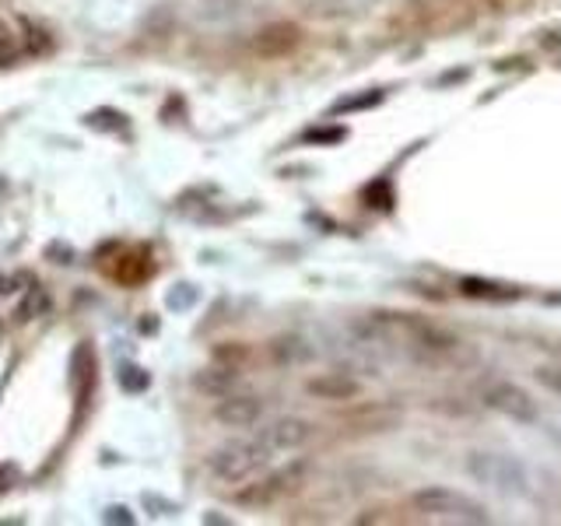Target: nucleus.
<instances>
[{
	"instance_id": "1",
	"label": "nucleus",
	"mask_w": 561,
	"mask_h": 526,
	"mask_svg": "<svg viewBox=\"0 0 561 526\" xmlns=\"http://www.w3.org/2000/svg\"><path fill=\"white\" fill-rule=\"evenodd\" d=\"M467 478L473 484H481L488 491H495V495H505V499H523L530 495V473L526 467L516 460V456L508 453H488V449H473L467 456Z\"/></svg>"
},
{
	"instance_id": "2",
	"label": "nucleus",
	"mask_w": 561,
	"mask_h": 526,
	"mask_svg": "<svg viewBox=\"0 0 561 526\" xmlns=\"http://www.w3.org/2000/svg\"><path fill=\"white\" fill-rule=\"evenodd\" d=\"M411 505L417 516L435 519V523H456V526H488L491 516L481 502H473L453 488H421L411 495Z\"/></svg>"
},
{
	"instance_id": "3",
	"label": "nucleus",
	"mask_w": 561,
	"mask_h": 526,
	"mask_svg": "<svg viewBox=\"0 0 561 526\" xmlns=\"http://www.w3.org/2000/svg\"><path fill=\"white\" fill-rule=\"evenodd\" d=\"M271 464V449L256 438H232V443L218 446L215 453H210V473L221 481V484H242L256 478V473Z\"/></svg>"
},
{
	"instance_id": "4",
	"label": "nucleus",
	"mask_w": 561,
	"mask_h": 526,
	"mask_svg": "<svg viewBox=\"0 0 561 526\" xmlns=\"http://www.w3.org/2000/svg\"><path fill=\"white\" fill-rule=\"evenodd\" d=\"M481 403L488 411H495L508 421H523V425L537 421V400L526 393L523 386L508 382V379H491L481 390Z\"/></svg>"
},
{
	"instance_id": "5",
	"label": "nucleus",
	"mask_w": 561,
	"mask_h": 526,
	"mask_svg": "<svg viewBox=\"0 0 561 526\" xmlns=\"http://www.w3.org/2000/svg\"><path fill=\"white\" fill-rule=\"evenodd\" d=\"M298 481H302V464H291L285 470H274L271 478H263L250 488L239 491V502L242 505H271L277 502L280 495H288V491L298 488Z\"/></svg>"
},
{
	"instance_id": "6",
	"label": "nucleus",
	"mask_w": 561,
	"mask_h": 526,
	"mask_svg": "<svg viewBox=\"0 0 561 526\" xmlns=\"http://www.w3.org/2000/svg\"><path fill=\"white\" fill-rule=\"evenodd\" d=\"M312 438V425L306 418H277L271 421L267 428L260 432V443L274 453H295V449H302L306 443Z\"/></svg>"
},
{
	"instance_id": "7",
	"label": "nucleus",
	"mask_w": 561,
	"mask_h": 526,
	"mask_svg": "<svg viewBox=\"0 0 561 526\" xmlns=\"http://www.w3.org/2000/svg\"><path fill=\"white\" fill-rule=\"evenodd\" d=\"M260 414H263V403L260 397H250V393H225L215 408V418L225 428H253Z\"/></svg>"
},
{
	"instance_id": "8",
	"label": "nucleus",
	"mask_w": 561,
	"mask_h": 526,
	"mask_svg": "<svg viewBox=\"0 0 561 526\" xmlns=\"http://www.w3.org/2000/svg\"><path fill=\"white\" fill-rule=\"evenodd\" d=\"M302 43V28L291 22H274L256 32V53L260 57H288V53Z\"/></svg>"
},
{
	"instance_id": "9",
	"label": "nucleus",
	"mask_w": 561,
	"mask_h": 526,
	"mask_svg": "<svg viewBox=\"0 0 561 526\" xmlns=\"http://www.w3.org/2000/svg\"><path fill=\"white\" fill-rule=\"evenodd\" d=\"M95 390V351L88 341H81L70 355V393H75L78 403H84V397Z\"/></svg>"
},
{
	"instance_id": "10",
	"label": "nucleus",
	"mask_w": 561,
	"mask_h": 526,
	"mask_svg": "<svg viewBox=\"0 0 561 526\" xmlns=\"http://www.w3.org/2000/svg\"><path fill=\"white\" fill-rule=\"evenodd\" d=\"M460 295L478 298V302H519L523 288L505 285V281H488V277H463Z\"/></svg>"
},
{
	"instance_id": "11",
	"label": "nucleus",
	"mask_w": 561,
	"mask_h": 526,
	"mask_svg": "<svg viewBox=\"0 0 561 526\" xmlns=\"http://www.w3.org/2000/svg\"><path fill=\"white\" fill-rule=\"evenodd\" d=\"M309 393L327 397V400H351V397L358 393V382L351 379V376H344V373H330L323 379H312L309 382Z\"/></svg>"
},
{
	"instance_id": "12",
	"label": "nucleus",
	"mask_w": 561,
	"mask_h": 526,
	"mask_svg": "<svg viewBox=\"0 0 561 526\" xmlns=\"http://www.w3.org/2000/svg\"><path fill=\"white\" fill-rule=\"evenodd\" d=\"M22 35L14 32V25L8 22L4 14H0V67H8V64H14L18 57H22Z\"/></svg>"
},
{
	"instance_id": "13",
	"label": "nucleus",
	"mask_w": 561,
	"mask_h": 526,
	"mask_svg": "<svg viewBox=\"0 0 561 526\" xmlns=\"http://www.w3.org/2000/svg\"><path fill=\"white\" fill-rule=\"evenodd\" d=\"M197 382L204 386V390H210V393L225 397L228 390H232L236 376H232V368H210V373H204V376H201Z\"/></svg>"
},
{
	"instance_id": "14",
	"label": "nucleus",
	"mask_w": 561,
	"mask_h": 526,
	"mask_svg": "<svg viewBox=\"0 0 561 526\" xmlns=\"http://www.w3.org/2000/svg\"><path fill=\"white\" fill-rule=\"evenodd\" d=\"M116 379H119V386L127 393H140V390H148V386H151V376L145 373V368H137V365H123L116 373Z\"/></svg>"
},
{
	"instance_id": "15",
	"label": "nucleus",
	"mask_w": 561,
	"mask_h": 526,
	"mask_svg": "<svg viewBox=\"0 0 561 526\" xmlns=\"http://www.w3.org/2000/svg\"><path fill=\"white\" fill-rule=\"evenodd\" d=\"M382 102V92L379 88H368V95H351V99H341L337 105H333V113H351V110H373V105Z\"/></svg>"
},
{
	"instance_id": "16",
	"label": "nucleus",
	"mask_w": 561,
	"mask_h": 526,
	"mask_svg": "<svg viewBox=\"0 0 561 526\" xmlns=\"http://www.w3.org/2000/svg\"><path fill=\"white\" fill-rule=\"evenodd\" d=\"M306 341H295V338H285V341H277L274 351H277V358L280 362H306L309 358V347H302Z\"/></svg>"
},
{
	"instance_id": "17",
	"label": "nucleus",
	"mask_w": 561,
	"mask_h": 526,
	"mask_svg": "<svg viewBox=\"0 0 561 526\" xmlns=\"http://www.w3.org/2000/svg\"><path fill=\"white\" fill-rule=\"evenodd\" d=\"M534 376H537V382L543 386V390H551L554 397H561V365H540Z\"/></svg>"
},
{
	"instance_id": "18",
	"label": "nucleus",
	"mask_w": 561,
	"mask_h": 526,
	"mask_svg": "<svg viewBox=\"0 0 561 526\" xmlns=\"http://www.w3.org/2000/svg\"><path fill=\"white\" fill-rule=\"evenodd\" d=\"M197 302V288L193 285H180L175 291H169V309H186Z\"/></svg>"
},
{
	"instance_id": "19",
	"label": "nucleus",
	"mask_w": 561,
	"mask_h": 526,
	"mask_svg": "<svg viewBox=\"0 0 561 526\" xmlns=\"http://www.w3.org/2000/svg\"><path fill=\"white\" fill-rule=\"evenodd\" d=\"M347 130L344 127H330V130H309L306 140H320V145H337V140H344Z\"/></svg>"
},
{
	"instance_id": "20",
	"label": "nucleus",
	"mask_w": 561,
	"mask_h": 526,
	"mask_svg": "<svg viewBox=\"0 0 561 526\" xmlns=\"http://www.w3.org/2000/svg\"><path fill=\"white\" fill-rule=\"evenodd\" d=\"M105 523H134V516L127 513V508H123V505H110V508H105V516H102Z\"/></svg>"
}]
</instances>
